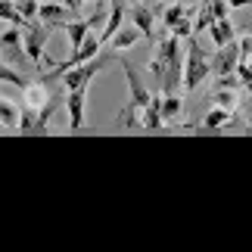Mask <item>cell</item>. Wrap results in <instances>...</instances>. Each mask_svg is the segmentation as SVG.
Masks as SVG:
<instances>
[{
	"label": "cell",
	"mask_w": 252,
	"mask_h": 252,
	"mask_svg": "<svg viewBox=\"0 0 252 252\" xmlns=\"http://www.w3.org/2000/svg\"><path fill=\"white\" fill-rule=\"evenodd\" d=\"M47 41H50V25H47V22H34V19H32V22L22 25V44H25V53H28V60H32L34 69L44 63Z\"/></svg>",
	"instance_id": "4"
},
{
	"label": "cell",
	"mask_w": 252,
	"mask_h": 252,
	"mask_svg": "<svg viewBox=\"0 0 252 252\" xmlns=\"http://www.w3.org/2000/svg\"><path fill=\"white\" fill-rule=\"evenodd\" d=\"M37 19L47 22L50 28H56V25H65V22H72V19H78V9H72L69 3H63V0H50V3H41Z\"/></svg>",
	"instance_id": "10"
},
{
	"label": "cell",
	"mask_w": 252,
	"mask_h": 252,
	"mask_svg": "<svg viewBox=\"0 0 252 252\" xmlns=\"http://www.w3.org/2000/svg\"><path fill=\"white\" fill-rule=\"evenodd\" d=\"M19 13H22L25 22H32V19H37V13H41V0H19Z\"/></svg>",
	"instance_id": "22"
},
{
	"label": "cell",
	"mask_w": 252,
	"mask_h": 252,
	"mask_svg": "<svg viewBox=\"0 0 252 252\" xmlns=\"http://www.w3.org/2000/svg\"><path fill=\"white\" fill-rule=\"evenodd\" d=\"M162 119L165 122L181 119V96L178 94H162Z\"/></svg>",
	"instance_id": "18"
},
{
	"label": "cell",
	"mask_w": 252,
	"mask_h": 252,
	"mask_svg": "<svg viewBox=\"0 0 252 252\" xmlns=\"http://www.w3.org/2000/svg\"><path fill=\"white\" fill-rule=\"evenodd\" d=\"M0 22H13L19 28L25 25V19H22V13H19L16 0H0Z\"/></svg>",
	"instance_id": "19"
},
{
	"label": "cell",
	"mask_w": 252,
	"mask_h": 252,
	"mask_svg": "<svg viewBox=\"0 0 252 252\" xmlns=\"http://www.w3.org/2000/svg\"><path fill=\"white\" fill-rule=\"evenodd\" d=\"M119 65H122V72H125V78H128V91H131V109H140L143 112V106H147L150 100H153V91L147 84H143V78H140V72L134 69V65L125 60V56H119Z\"/></svg>",
	"instance_id": "6"
},
{
	"label": "cell",
	"mask_w": 252,
	"mask_h": 252,
	"mask_svg": "<svg viewBox=\"0 0 252 252\" xmlns=\"http://www.w3.org/2000/svg\"><path fill=\"white\" fill-rule=\"evenodd\" d=\"M237 44H240V60H252V34H243Z\"/></svg>",
	"instance_id": "23"
},
{
	"label": "cell",
	"mask_w": 252,
	"mask_h": 252,
	"mask_svg": "<svg viewBox=\"0 0 252 252\" xmlns=\"http://www.w3.org/2000/svg\"><path fill=\"white\" fill-rule=\"evenodd\" d=\"M84 106H87V87L65 91V109H69V131L78 134L84 128Z\"/></svg>",
	"instance_id": "9"
},
{
	"label": "cell",
	"mask_w": 252,
	"mask_h": 252,
	"mask_svg": "<svg viewBox=\"0 0 252 252\" xmlns=\"http://www.w3.org/2000/svg\"><path fill=\"white\" fill-rule=\"evenodd\" d=\"M0 81L16 84V87H25V84H28V81H25V75L19 72V69H13L9 63H0Z\"/></svg>",
	"instance_id": "21"
},
{
	"label": "cell",
	"mask_w": 252,
	"mask_h": 252,
	"mask_svg": "<svg viewBox=\"0 0 252 252\" xmlns=\"http://www.w3.org/2000/svg\"><path fill=\"white\" fill-rule=\"evenodd\" d=\"M128 22L140 28V34L156 47V13L150 9V3H134L128 6Z\"/></svg>",
	"instance_id": "8"
},
{
	"label": "cell",
	"mask_w": 252,
	"mask_h": 252,
	"mask_svg": "<svg viewBox=\"0 0 252 252\" xmlns=\"http://www.w3.org/2000/svg\"><path fill=\"white\" fill-rule=\"evenodd\" d=\"M212 103H215V106H221V109H227L230 115H234V112L240 109V103H243V96H240V91H237V87H218V91H215V96H212Z\"/></svg>",
	"instance_id": "15"
},
{
	"label": "cell",
	"mask_w": 252,
	"mask_h": 252,
	"mask_svg": "<svg viewBox=\"0 0 252 252\" xmlns=\"http://www.w3.org/2000/svg\"><path fill=\"white\" fill-rule=\"evenodd\" d=\"M178 3H193V0H178Z\"/></svg>",
	"instance_id": "27"
},
{
	"label": "cell",
	"mask_w": 252,
	"mask_h": 252,
	"mask_svg": "<svg viewBox=\"0 0 252 252\" xmlns=\"http://www.w3.org/2000/svg\"><path fill=\"white\" fill-rule=\"evenodd\" d=\"M237 63H240V44H237V41L218 47V50L209 56V69H212V75H215V78L234 75V72H237Z\"/></svg>",
	"instance_id": "7"
},
{
	"label": "cell",
	"mask_w": 252,
	"mask_h": 252,
	"mask_svg": "<svg viewBox=\"0 0 252 252\" xmlns=\"http://www.w3.org/2000/svg\"><path fill=\"white\" fill-rule=\"evenodd\" d=\"M209 37L215 41V47H224L230 41H237V32H234V22L224 16V19H215V22L209 25Z\"/></svg>",
	"instance_id": "14"
},
{
	"label": "cell",
	"mask_w": 252,
	"mask_h": 252,
	"mask_svg": "<svg viewBox=\"0 0 252 252\" xmlns=\"http://www.w3.org/2000/svg\"><path fill=\"white\" fill-rule=\"evenodd\" d=\"M246 91H249V96H252V81H249V84H246Z\"/></svg>",
	"instance_id": "25"
},
{
	"label": "cell",
	"mask_w": 252,
	"mask_h": 252,
	"mask_svg": "<svg viewBox=\"0 0 252 252\" xmlns=\"http://www.w3.org/2000/svg\"><path fill=\"white\" fill-rule=\"evenodd\" d=\"M150 75L156 81V91L178 94L184 84V47L178 34H168L156 41V56L150 60Z\"/></svg>",
	"instance_id": "1"
},
{
	"label": "cell",
	"mask_w": 252,
	"mask_h": 252,
	"mask_svg": "<svg viewBox=\"0 0 252 252\" xmlns=\"http://www.w3.org/2000/svg\"><path fill=\"white\" fill-rule=\"evenodd\" d=\"M162 13V22H165V28L168 32H174L184 19H187V13H184V3H171V6H165V9H159Z\"/></svg>",
	"instance_id": "17"
},
{
	"label": "cell",
	"mask_w": 252,
	"mask_h": 252,
	"mask_svg": "<svg viewBox=\"0 0 252 252\" xmlns=\"http://www.w3.org/2000/svg\"><path fill=\"white\" fill-rule=\"evenodd\" d=\"M140 37H143V34H140V28H137V25L125 22V25L119 28V32H115V34L109 37V44H106V47H112V50H131V47L137 44Z\"/></svg>",
	"instance_id": "13"
},
{
	"label": "cell",
	"mask_w": 252,
	"mask_h": 252,
	"mask_svg": "<svg viewBox=\"0 0 252 252\" xmlns=\"http://www.w3.org/2000/svg\"><path fill=\"white\" fill-rule=\"evenodd\" d=\"M227 122H230V112L221 109V106H215V109H209L206 115H202V122L193 125L190 131H196V134H215V131H224Z\"/></svg>",
	"instance_id": "11"
},
{
	"label": "cell",
	"mask_w": 252,
	"mask_h": 252,
	"mask_svg": "<svg viewBox=\"0 0 252 252\" xmlns=\"http://www.w3.org/2000/svg\"><path fill=\"white\" fill-rule=\"evenodd\" d=\"M109 60H112V53H96L94 60L65 69L63 72V87H65V91H72V87H91V81L96 78V72H100Z\"/></svg>",
	"instance_id": "3"
},
{
	"label": "cell",
	"mask_w": 252,
	"mask_h": 252,
	"mask_svg": "<svg viewBox=\"0 0 252 252\" xmlns=\"http://www.w3.org/2000/svg\"><path fill=\"white\" fill-rule=\"evenodd\" d=\"M209 75H212L209 56H206V50L199 47L196 34H190V37H187V56H184V91H187V94L199 91V87L209 81Z\"/></svg>",
	"instance_id": "2"
},
{
	"label": "cell",
	"mask_w": 252,
	"mask_h": 252,
	"mask_svg": "<svg viewBox=\"0 0 252 252\" xmlns=\"http://www.w3.org/2000/svg\"><path fill=\"white\" fill-rule=\"evenodd\" d=\"M0 131H3V122H0Z\"/></svg>",
	"instance_id": "28"
},
{
	"label": "cell",
	"mask_w": 252,
	"mask_h": 252,
	"mask_svg": "<svg viewBox=\"0 0 252 252\" xmlns=\"http://www.w3.org/2000/svg\"><path fill=\"white\" fill-rule=\"evenodd\" d=\"M140 3H156V0H140Z\"/></svg>",
	"instance_id": "26"
},
{
	"label": "cell",
	"mask_w": 252,
	"mask_h": 252,
	"mask_svg": "<svg viewBox=\"0 0 252 252\" xmlns=\"http://www.w3.org/2000/svg\"><path fill=\"white\" fill-rule=\"evenodd\" d=\"M215 22V13H212V6L209 3H202L199 6V16H196V22H193V34H202V32H209V25Z\"/></svg>",
	"instance_id": "20"
},
{
	"label": "cell",
	"mask_w": 252,
	"mask_h": 252,
	"mask_svg": "<svg viewBox=\"0 0 252 252\" xmlns=\"http://www.w3.org/2000/svg\"><path fill=\"white\" fill-rule=\"evenodd\" d=\"M246 128L252 131V109H249V115H246Z\"/></svg>",
	"instance_id": "24"
},
{
	"label": "cell",
	"mask_w": 252,
	"mask_h": 252,
	"mask_svg": "<svg viewBox=\"0 0 252 252\" xmlns=\"http://www.w3.org/2000/svg\"><path fill=\"white\" fill-rule=\"evenodd\" d=\"M0 53H3V60L13 65V69L25 72L28 65H32V60H28L25 53V44H22V32H19V25L6 28L3 34H0Z\"/></svg>",
	"instance_id": "5"
},
{
	"label": "cell",
	"mask_w": 252,
	"mask_h": 252,
	"mask_svg": "<svg viewBox=\"0 0 252 252\" xmlns=\"http://www.w3.org/2000/svg\"><path fill=\"white\" fill-rule=\"evenodd\" d=\"M125 19H128V3H125V0H109V22H106L103 34H100L103 44H109V37L125 25Z\"/></svg>",
	"instance_id": "12"
},
{
	"label": "cell",
	"mask_w": 252,
	"mask_h": 252,
	"mask_svg": "<svg viewBox=\"0 0 252 252\" xmlns=\"http://www.w3.org/2000/svg\"><path fill=\"white\" fill-rule=\"evenodd\" d=\"M19 112H22V106H16L13 100H3V96H0V122H3V128H16Z\"/></svg>",
	"instance_id": "16"
},
{
	"label": "cell",
	"mask_w": 252,
	"mask_h": 252,
	"mask_svg": "<svg viewBox=\"0 0 252 252\" xmlns=\"http://www.w3.org/2000/svg\"><path fill=\"white\" fill-rule=\"evenodd\" d=\"M16 3H19V0H16Z\"/></svg>",
	"instance_id": "29"
}]
</instances>
